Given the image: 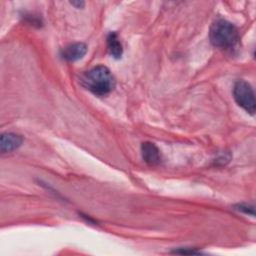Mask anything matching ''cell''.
Returning <instances> with one entry per match:
<instances>
[{"label": "cell", "instance_id": "obj_1", "mask_svg": "<svg viewBox=\"0 0 256 256\" xmlns=\"http://www.w3.org/2000/svg\"><path fill=\"white\" fill-rule=\"evenodd\" d=\"M81 84L96 96H105L115 87V78L111 71L103 65H98L86 71L81 76Z\"/></svg>", "mask_w": 256, "mask_h": 256}, {"label": "cell", "instance_id": "obj_2", "mask_svg": "<svg viewBox=\"0 0 256 256\" xmlns=\"http://www.w3.org/2000/svg\"><path fill=\"white\" fill-rule=\"evenodd\" d=\"M209 38L215 47L226 50L234 48L238 44L240 36L234 24L224 19H218L210 27Z\"/></svg>", "mask_w": 256, "mask_h": 256}, {"label": "cell", "instance_id": "obj_3", "mask_svg": "<svg viewBox=\"0 0 256 256\" xmlns=\"http://www.w3.org/2000/svg\"><path fill=\"white\" fill-rule=\"evenodd\" d=\"M233 97L241 108L249 114L254 115L256 109L255 94L248 82L244 80L237 81L233 87Z\"/></svg>", "mask_w": 256, "mask_h": 256}, {"label": "cell", "instance_id": "obj_4", "mask_svg": "<svg viewBox=\"0 0 256 256\" xmlns=\"http://www.w3.org/2000/svg\"><path fill=\"white\" fill-rule=\"evenodd\" d=\"M87 52V45L83 42H76L67 45L61 50V56L67 61H77L84 57Z\"/></svg>", "mask_w": 256, "mask_h": 256}, {"label": "cell", "instance_id": "obj_5", "mask_svg": "<svg viewBox=\"0 0 256 256\" xmlns=\"http://www.w3.org/2000/svg\"><path fill=\"white\" fill-rule=\"evenodd\" d=\"M141 153L144 161L150 166H156L161 161V154L158 147L152 142H144L141 145Z\"/></svg>", "mask_w": 256, "mask_h": 256}, {"label": "cell", "instance_id": "obj_6", "mask_svg": "<svg viewBox=\"0 0 256 256\" xmlns=\"http://www.w3.org/2000/svg\"><path fill=\"white\" fill-rule=\"evenodd\" d=\"M23 137L15 133H3L0 140V149L2 153L12 152L18 149L23 143Z\"/></svg>", "mask_w": 256, "mask_h": 256}, {"label": "cell", "instance_id": "obj_7", "mask_svg": "<svg viewBox=\"0 0 256 256\" xmlns=\"http://www.w3.org/2000/svg\"><path fill=\"white\" fill-rule=\"evenodd\" d=\"M107 49L109 54L115 58L120 59L123 54V47L116 32H110L107 36Z\"/></svg>", "mask_w": 256, "mask_h": 256}, {"label": "cell", "instance_id": "obj_8", "mask_svg": "<svg viewBox=\"0 0 256 256\" xmlns=\"http://www.w3.org/2000/svg\"><path fill=\"white\" fill-rule=\"evenodd\" d=\"M173 252L179 253V254H200L201 253L200 251H197L192 248H179V249H175Z\"/></svg>", "mask_w": 256, "mask_h": 256}, {"label": "cell", "instance_id": "obj_9", "mask_svg": "<svg viewBox=\"0 0 256 256\" xmlns=\"http://www.w3.org/2000/svg\"><path fill=\"white\" fill-rule=\"evenodd\" d=\"M237 210L241 211V212H244L246 214H251V215H254V208L251 206H247V205H244V204H241V205H238Z\"/></svg>", "mask_w": 256, "mask_h": 256}, {"label": "cell", "instance_id": "obj_10", "mask_svg": "<svg viewBox=\"0 0 256 256\" xmlns=\"http://www.w3.org/2000/svg\"><path fill=\"white\" fill-rule=\"evenodd\" d=\"M70 3H71V5L75 6L76 8H81L82 6H84V2H80V1H78V2H70Z\"/></svg>", "mask_w": 256, "mask_h": 256}]
</instances>
